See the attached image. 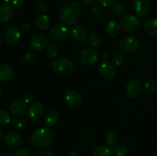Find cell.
I'll list each match as a JSON object with an SVG mask.
<instances>
[{
	"mask_svg": "<svg viewBox=\"0 0 157 156\" xmlns=\"http://www.w3.org/2000/svg\"><path fill=\"white\" fill-rule=\"evenodd\" d=\"M81 13L80 5L75 1H71L61 8L59 11V18L65 24H75L79 20Z\"/></svg>",
	"mask_w": 157,
	"mask_h": 156,
	"instance_id": "1",
	"label": "cell"
},
{
	"mask_svg": "<svg viewBox=\"0 0 157 156\" xmlns=\"http://www.w3.org/2000/svg\"><path fill=\"white\" fill-rule=\"evenodd\" d=\"M31 141L36 147L47 148L53 143L54 134L48 128H38L32 132Z\"/></svg>",
	"mask_w": 157,
	"mask_h": 156,
	"instance_id": "2",
	"label": "cell"
},
{
	"mask_svg": "<svg viewBox=\"0 0 157 156\" xmlns=\"http://www.w3.org/2000/svg\"><path fill=\"white\" fill-rule=\"evenodd\" d=\"M52 69L56 74L64 76L72 72L74 69V64L68 58H60L54 61L52 64Z\"/></svg>",
	"mask_w": 157,
	"mask_h": 156,
	"instance_id": "3",
	"label": "cell"
},
{
	"mask_svg": "<svg viewBox=\"0 0 157 156\" xmlns=\"http://www.w3.org/2000/svg\"><path fill=\"white\" fill-rule=\"evenodd\" d=\"M100 58L98 50L94 48H85L81 50L78 55L80 62L84 65L90 67L97 64Z\"/></svg>",
	"mask_w": 157,
	"mask_h": 156,
	"instance_id": "4",
	"label": "cell"
},
{
	"mask_svg": "<svg viewBox=\"0 0 157 156\" xmlns=\"http://www.w3.org/2000/svg\"><path fill=\"white\" fill-rule=\"evenodd\" d=\"M140 47L139 40L134 37H124L121 39L120 47L121 51L125 54L133 53L138 50Z\"/></svg>",
	"mask_w": 157,
	"mask_h": 156,
	"instance_id": "5",
	"label": "cell"
},
{
	"mask_svg": "<svg viewBox=\"0 0 157 156\" xmlns=\"http://www.w3.org/2000/svg\"><path fill=\"white\" fill-rule=\"evenodd\" d=\"M121 25L124 31L127 32H134L139 28L140 21L133 15H126L121 21Z\"/></svg>",
	"mask_w": 157,
	"mask_h": 156,
	"instance_id": "6",
	"label": "cell"
},
{
	"mask_svg": "<svg viewBox=\"0 0 157 156\" xmlns=\"http://www.w3.org/2000/svg\"><path fill=\"white\" fill-rule=\"evenodd\" d=\"M21 37V28L18 25H11L6 29L4 35V40L9 45H14L16 44Z\"/></svg>",
	"mask_w": 157,
	"mask_h": 156,
	"instance_id": "7",
	"label": "cell"
},
{
	"mask_svg": "<svg viewBox=\"0 0 157 156\" xmlns=\"http://www.w3.org/2000/svg\"><path fill=\"white\" fill-rule=\"evenodd\" d=\"M67 33L68 31L64 24H57L52 28L49 32V35L53 41L60 42L67 38Z\"/></svg>",
	"mask_w": 157,
	"mask_h": 156,
	"instance_id": "8",
	"label": "cell"
},
{
	"mask_svg": "<svg viewBox=\"0 0 157 156\" xmlns=\"http://www.w3.org/2000/svg\"><path fill=\"white\" fill-rule=\"evenodd\" d=\"M44 114V106L40 102H32L28 108V115L29 119L34 122H38Z\"/></svg>",
	"mask_w": 157,
	"mask_h": 156,
	"instance_id": "9",
	"label": "cell"
},
{
	"mask_svg": "<svg viewBox=\"0 0 157 156\" xmlns=\"http://www.w3.org/2000/svg\"><path fill=\"white\" fill-rule=\"evenodd\" d=\"M48 44V38L44 35L38 33L31 38L30 46L35 51H41Z\"/></svg>",
	"mask_w": 157,
	"mask_h": 156,
	"instance_id": "10",
	"label": "cell"
},
{
	"mask_svg": "<svg viewBox=\"0 0 157 156\" xmlns=\"http://www.w3.org/2000/svg\"><path fill=\"white\" fill-rule=\"evenodd\" d=\"M98 71L102 77L107 80H112L115 77L117 74L116 68L113 64L107 62V61H103L98 67Z\"/></svg>",
	"mask_w": 157,
	"mask_h": 156,
	"instance_id": "11",
	"label": "cell"
},
{
	"mask_svg": "<svg viewBox=\"0 0 157 156\" xmlns=\"http://www.w3.org/2000/svg\"><path fill=\"white\" fill-rule=\"evenodd\" d=\"M142 90V84L138 79H132L126 87V93L130 98L137 97Z\"/></svg>",
	"mask_w": 157,
	"mask_h": 156,
	"instance_id": "12",
	"label": "cell"
},
{
	"mask_svg": "<svg viewBox=\"0 0 157 156\" xmlns=\"http://www.w3.org/2000/svg\"><path fill=\"white\" fill-rule=\"evenodd\" d=\"M72 38L78 42H83L88 36V31L85 26L80 24H75L71 28Z\"/></svg>",
	"mask_w": 157,
	"mask_h": 156,
	"instance_id": "13",
	"label": "cell"
},
{
	"mask_svg": "<svg viewBox=\"0 0 157 156\" xmlns=\"http://www.w3.org/2000/svg\"><path fill=\"white\" fill-rule=\"evenodd\" d=\"M64 101L68 106L77 108L82 102V98L78 92L75 90H69L64 94Z\"/></svg>",
	"mask_w": 157,
	"mask_h": 156,
	"instance_id": "14",
	"label": "cell"
},
{
	"mask_svg": "<svg viewBox=\"0 0 157 156\" xmlns=\"http://www.w3.org/2000/svg\"><path fill=\"white\" fill-rule=\"evenodd\" d=\"M27 104L23 100L16 99L11 102L9 106V110L11 113L15 116H22L27 112Z\"/></svg>",
	"mask_w": 157,
	"mask_h": 156,
	"instance_id": "15",
	"label": "cell"
},
{
	"mask_svg": "<svg viewBox=\"0 0 157 156\" xmlns=\"http://www.w3.org/2000/svg\"><path fill=\"white\" fill-rule=\"evenodd\" d=\"M4 143L10 148H18L22 144V138L16 132L8 133L4 138Z\"/></svg>",
	"mask_w": 157,
	"mask_h": 156,
	"instance_id": "16",
	"label": "cell"
},
{
	"mask_svg": "<svg viewBox=\"0 0 157 156\" xmlns=\"http://www.w3.org/2000/svg\"><path fill=\"white\" fill-rule=\"evenodd\" d=\"M15 15L13 7L9 4L0 6V22L6 23L10 21Z\"/></svg>",
	"mask_w": 157,
	"mask_h": 156,
	"instance_id": "17",
	"label": "cell"
},
{
	"mask_svg": "<svg viewBox=\"0 0 157 156\" xmlns=\"http://www.w3.org/2000/svg\"><path fill=\"white\" fill-rule=\"evenodd\" d=\"M133 9L140 16H146L150 11V4L148 0H135Z\"/></svg>",
	"mask_w": 157,
	"mask_h": 156,
	"instance_id": "18",
	"label": "cell"
},
{
	"mask_svg": "<svg viewBox=\"0 0 157 156\" xmlns=\"http://www.w3.org/2000/svg\"><path fill=\"white\" fill-rule=\"evenodd\" d=\"M15 76V71L7 64H0V84L10 81Z\"/></svg>",
	"mask_w": 157,
	"mask_h": 156,
	"instance_id": "19",
	"label": "cell"
},
{
	"mask_svg": "<svg viewBox=\"0 0 157 156\" xmlns=\"http://www.w3.org/2000/svg\"><path fill=\"white\" fill-rule=\"evenodd\" d=\"M106 31L109 36L111 38H116L121 34V25L115 20H111L107 23Z\"/></svg>",
	"mask_w": 157,
	"mask_h": 156,
	"instance_id": "20",
	"label": "cell"
},
{
	"mask_svg": "<svg viewBox=\"0 0 157 156\" xmlns=\"http://www.w3.org/2000/svg\"><path fill=\"white\" fill-rule=\"evenodd\" d=\"M60 119L59 114L55 110H50L44 117V122L47 127H53L58 122Z\"/></svg>",
	"mask_w": 157,
	"mask_h": 156,
	"instance_id": "21",
	"label": "cell"
},
{
	"mask_svg": "<svg viewBox=\"0 0 157 156\" xmlns=\"http://www.w3.org/2000/svg\"><path fill=\"white\" fill-rule=\"evenodd\" d=\"M144 31L149 36L157 38V18H152L146 21Z\"/></svg>",
	"mask_w": 157,
	"mask_h": 156,
	"instance_id": "22",
	"label": "cell"
},
{
	"mask_svg": "<svg viewBox=\"0 0 157 156\" xmlns=\"http://www.w3.org/2000/svg\"><path fill=\"white\" fill-rule=\"evenodd\" d=\"M35 24H36L37 28L39 30L44 31L49 28L51 24V20L48 15L45 14H40L37 16L36 20H35Z\"/></svg>",
	"mask_w": 157,
	"mask_h": 156,
	"instance_id": "23",
	"label": "cell"
},
{
	"mask_svg": "<svg viewBox=\"0 0 157 156\" xmlns=\"http://www.w3.org/2000/svg\"><path fill=\"white\" fill-rule=\"evenodd\" d=\"M119 142V136L115 132L110 131L104 136V142L109 147H113L117 145Z\"/></svg>",
	"mask_w": 157,
	"mask_h": 156,
	"instance_id": "24",
	"label": "cell"
},
{
	"mask_svg": "<svg viewBox=\"0 0 157 156\" xmlns=\"http://www.w3.org/2000/svg\"><path fill=\"white\" fill-rule=\"evenodd\" d=\"M93 156H112V151L108 146L100 145L94 149Z\"/></svg>",
	"mask_w": 157,
	"mask_h": 156,
	"instance_id": "25",
	"label": "cell"
},
{
	"mask_svg": "<svg viewBox=\"0 0 157 156\" xmlns=\"http://www.w3.org/2000/svg\"><path fill=\"white\" fill-rule=\"evenodd\" d=\"M89 43L91 44L92 47L98 48L102 44V38L99 34L93 32L89 35Z\"/></svg>",
	"mask_w": 157,
	"mask_h": 156,
	"instance_id": "26",
	"label": "cell"
},
{
	"mask_svg": "<svg viewBox=\"0 0 157 156\" xmlns=\"http://www.w3.org/2000/svg\"><path fill=\"white\" fill-rule=\"evenodd\" d=\"M58 47L56 44H50L46 48V56L48 59L53 60L58 56Z\"/></svg>",
	"mask_w": 157,
	"mask_h": 156,
	"instance_id": "27",
	"label": "cell"
},
{
	"mask_svg": "<svg viewBox=\"0 0 157 156\" xmlns=\"http://www.w3.org/2000/svg\"><path fill=\"white\" fill-rule=\"evenodd\" d=\"M128 153V148L124 145H117L113 148V154L115 156H126Z\"/></svg>",
	"mask_w": 157,
	"mask_h": 156,
	"instance_id": "28",
	"label": "cell"
},
{
	"mask_svg": "<svg viewBox=\"0 0 157 156\" xmlns=\"http://www.w3.org/2000/svg\"><path fill=\"white\" fill-rule=\"evenodd\" d=\"M125 59V53L124 52H117L112 58V63L113 66H120Z\"/></svg>",
	"mask_w": 157,
	"mask_h": 156,
	"instance_id": "29",
	"label": "cell"
},
{
	"mask_svg": "<svg viewBox=\"0 0 157 156\" xmlns=\"http://www.w3.org/2000/svg\"><path fill=\"white\" fill-rule=\"evenodd\" d=\"M111 10L113 13H114L117 15H123L125 12V8H124V5L121 4V2H115L113 6H111Z\"/></svg>",
	"mask_w": 157,
	"mask_h": 156,
	"instance_id": "30",
	"label": "cell"
},
{
	"mask_svg": "<svg viewBox=\"0 0 157 156\" xmlns=\"http://www.w3.org/2000/svg\"><path fill=\"white\" fill-rule=\"evenodd\" d=\"M11 118L6 110H0V125H6L10 122Z\"/></svg>",
	"mask_w": 157,
	"mask_h": 156,
	"instance_id": "31",
	"label": "cell"
},
{
	"mask_svg": "<svg viewBox=\"0 0 157 156\" xmlns=\"http://www.w3.org/2000/svg\"><path fill=\"white\" fill-rule=\"evenodd\" d=\"M146 90L150 93H155L157 91V83L154 80H147L144 84Z\"/></svg>",
	"mask_w": 157,
	"mask_h": 156,
	"instance_id": "32",
	"label": "cell"
},
{
	"mask_svg": "<svg viewBox=\"0 0 157 156\" xmlns=\"http://www.w3.org/2000/svg\"><path fill=\"white\" fill-rule=\"evenodd\" d=\"M104 14V10L101 6H95L91 10V15L94 18H101Z\"/></svg>",
	"mask_w": 157,
	"mask_h": 156,
	"instance_id": "33",
	"label": "cell"
},
{
	"mask_svg": "<svg viewBox=\"0 0 157 156\" xmlns=\"http://www.w3.org/2000/svg\"><path fill=\"white\" fill-rule=\"evenodd\" d=\"M35 59V54L33 52H27L22 57V61L26 64H32Z\"/></svg>",
	"mask_w": 157,
	"mask_h": 156,
	"instance_id": "34",
	"label": "cell"
},
{
	"mask_svg": "<svg viewBox=\"0 0 157 156\" xmlns=\"http://www.w3.org/2000/svg\"><path fill=\"white\" fill-rule=\"evenodd\" d=\"M12 124L17 129H23L26 127L25 121L23 119H21V118H17V119H14Z\"/></svg>",
	"mask_w": 157,
	"mask_h": 156,
	"instance_id": "35",
	"label": "cell"
},
{
	"mask_svg": "<svg viewBox=\"0 0 157 156\" xmlns=\"http://www.w3.org/2000/svg\"><path fill=\"white\" fill-rule=\"evenodd\" d=\"M55 151L52 150H46V149H41L38 150L34 153L33 156H55Z\"/></svg>",
	"mask_w": 157,
	"mask_h": 156,
	"instance_id": "36",
	"label": "cell"
},
{
	"mask_svg": "<svg viewBox=\"0 0 157 156\" xmlns=\"http://www.w3.org/2000/svg\"><path fill=\"white\" fill-rule=\"evenodd\" d=\"M11 156H31L30 152L28 151L27 149H25V148H20V149L16 150L15 151H14Z\"/></svg>",
	"mask_w": 157,
	"mask_h": 156,
	"instance_id": "37",
	"label": "cell"
},
{
	"mask_svg": "<svg viewBox=\"0 0 157 156\" xmlns=\"http://www.w3.org/2000/svg\"><path fill=\"white\" fill-rule=\"evenodd\" d=\"M117 0H98L99 5H101L102 7H110L112 6Z\"/></svg>",
	"mask_w": 157,
	"mask_h": 156,
	"instance_id": "38",
	"label": "cell"
},
{
	"mask_svg": "<svg viewBox=\"0 0 157 156\" xmlns=\"http://www.w3.org/2000/svg\"><path fill=\"white\" fill-rule=\"evenodd\" d=\"M34 98H35V96H34L33 93H27L23 96V101H24L26 104L32 103V102H33L34 100Z\"/></svg>",
	"mask_w": 157,
	"mask_h": 156,
	"instance_id": "39",
	"label": "cell"
},
{
	"mask_svg": "<svg viewBox=\"0 0 157 156\" xmlns=\"http://www.w3.org/2000/svg\"><path fill=\"white\" fill-rule=\"evenodd\" d=\"M25 0H12V5L16 9H19L22 7Z\"/></svg>",
	"mask_w": 157,
	"mask_h": 156,
	"instance_id": "40",
	"label": "cell"
},
{
	"mask_svg": "<svg viewBox=\"0 0 157 156\" xmlns=\"http://www.w3.org/2000/svg\"><path fill=\"white\" fill-rule=\"evenodd\" d=\"M47 9H48V6L44 2H41L38 4V10L39 11L41 14H43L44 12H45L46 11H47Z\"/></svg>",
	"mask_w": 157,
	"mask_h": 156,
	"instance_id": "41",
	"label": "cell"
},
{
	"mask_svg": "<svg viewBox=\"0 0 157 156\" xmlns=\"http://www.w3.org/2000/svg\"><path fill=\"white\" fill-rule=\"evenodd\" d=\"M21 29L22 31H24V32H29V31H30L31 29V25L27 22L24 23V24H21Z\"/></svg>",
	"mask_w": 157,
	"mask_h": 156,
	"instance_id": "42",
	"label": "cell"
},
{
	"mask_svg": "<svg viewBox=\"0 0 157 156\" xmlns=\"http://www.w3.org/2000/svg\"><path fill=\"white\" fill-rule=\"evenodd\" d=\"M96 1V0H82L83 3L85 5H87V6H90V5L94 4V2Z\"/></svg>",
	"mask_w": 157,
	"mask_h": 156,
	"instance_id": "43",
	"label": "cell"
},
{
	"mask_svg": "<svg viewBox=\"0 0 157 156\" xmlns=\"http://www.w3.org/2000/svg\"><path fill=\"white\" fill-rule=\"evenodd\" d=\"M102 60L104 61H107V58H108V55H107V54L106 53V52H104V53L102 54Z\"/></svg>",
	"mask_w": 157,
	"mask_h": 156,
	"instance_id": "44",
	"label": "cell"
},
{
	"mask_svg": "<svg viewBox=\"0 0 157 156\" xmlns=\"http://www.w3.org/2000/svg\"><path fill=\"white\" fill-rule=\"evenodd\" d=\"M5 138V135H4V132L2 131V129H0V141L4 139Z\"/></svg>",
	"mask_w": 157,
	"mask_h": 156,
	"instance_id": "45",
	"label": "cell"
},
{
	"mask_svg": "<svg viewBox=\"0 0 157 156\" xmlns=\"http://www.w3.org/2000/svg\"><path fill=\"white\" fill-rule=\"evenodd\" d=\"M2 1L5 4H9V2H10L12 0H2Z\"/></svg>",
	"mask_w": 157,
	"mask_h": 156,
	"instance_id": "46",
	"label": "cell"
},
{
	"mask_svg": "<svg viewBox=\"0 0 157 156\" xmlns=\"http://www.w3.org/2000/svg\"><path fill=\"white\" fill-rule=\"evenodd\" d=\"M2 44V36L0 35V47H1Z\"/></svg>",
	"mask_w": 157,
	"mask_h": 156,
	"instance_id": "47",
	"label": "cell"
},
{
	"mask_svg": "<svg viewBox=\"0 0 157 156\" xmlns=\"http://www.w3.org/2000/svg\"><path fill=\"white\" fill-rule=\"evenodd\" d=\"M2 90H1V88H0V99H1V98H2Z\"/></svg>",
	"mask_w": 157,
	"mask_h": 156,
	"instance_id": "48",
	"label": "cell"
},
{
	"mask_svg": "<svg viewBox=\"0 0 157 156\" xmlns=\"http://www.w3.org/2000/svg\"><path fill=\"white\" fill-rule=\"evenodd\" d=\"M0 156H6V154H0Z\"/></svg>",
	"mask_w": 157,
	"mask_h": 156,
	"instance_id": "49",
	"label": "cell"
},
{
	"mask_svg": "<svg viewBox=\"0 0 157 156\" xmlns=\"http://www.w3.org/2000/svg\"><path fill=\"white\" fill-rule=\"evenodd\" d=\"M156 15H157V12H156Z\"/></svg>",
	"mask_w": 157,
	"mask_h": 156,
	"instance_id": "50",
	"label": "cell"
}]
</instances>
